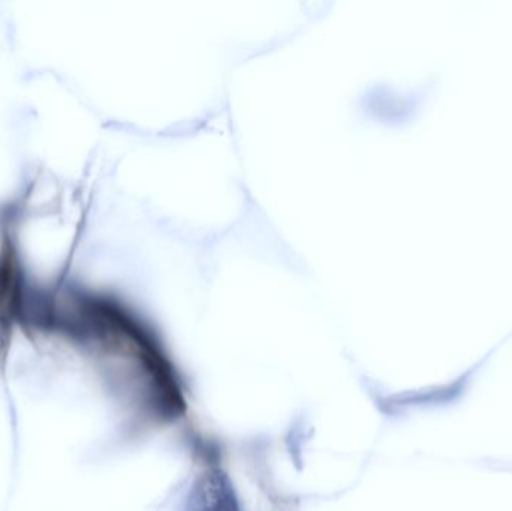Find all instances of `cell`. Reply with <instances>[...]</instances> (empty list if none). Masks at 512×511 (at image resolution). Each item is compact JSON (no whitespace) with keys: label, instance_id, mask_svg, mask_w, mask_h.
<instances>
[{"label":"cell","instance_id":"6da1fadb","mask_svg":"<svg viewBox=\"0 0 512 511\" xmlns=\"http://www.w3.org/2000/svg\"><path fill=\"white\" fill-rule=\"evenodd\" d=\"M189 511H242V509L230 479L222 471H209L195 485Z\"/></svg>","mask_w":512,"mask_h":511}]
</instances>
